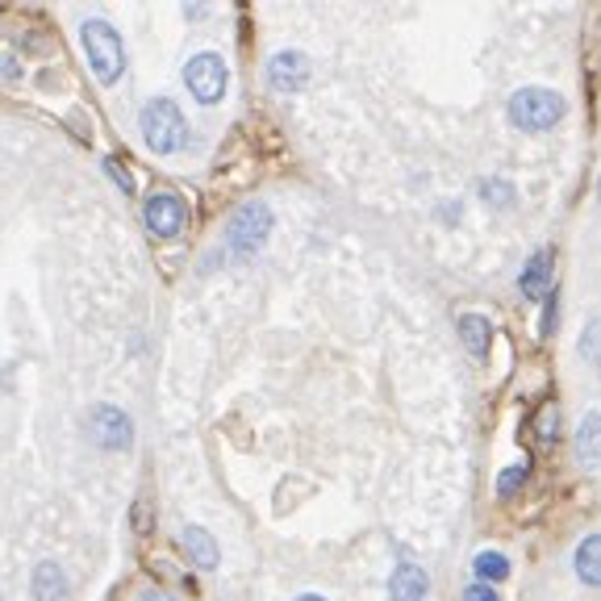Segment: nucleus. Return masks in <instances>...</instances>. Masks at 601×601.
Returning <instances> with one entry per match:
<instances>
[{
	"label": "nucleus",
	"mask_w": 601,
	"mask_h": 601,
	"mask_svg": "<svg viewBox=\"0 0 601 601\" xmlns=\"http://www.w3.org/2000/svg\"><path fill=\"white\" fill-rule=\"evenodd\" d=\"M138 125H143V138L155 155H176V151L188 143V122H185V113H180V104L171 101V97L146 101Z\"/></svg>",
	"instance_id": "f257e3e1"
},
{
	"label": "nucleus",
	"mask_w": 601,
	"mask_h": 601,
	"mask_svg": "<svg viewBox=\"0 0 601 601\" xmlns=\"http://www.w3.org/2000/svg\"><path fill=\"white\" fill-rule=\"evenodd\" d=\"M80 38L84 51H88V63H92V76L101 84H118V76L125 71V46L118 38V30L104 18H84Z\"/></svg>",
	"instance_id": "f03ea898"
},
{
	"label": "nucleus",
	"mask_w": 601,
	"mask_h": 601,
	"mask_svg": "<svg viewBox=\"0 0 601 601\" xmlns=\"http://www.w3.org/2000/svg\"><path fill=\"white\" fill-rule=\"evenodd\" d=\"M564 118V97L552 88H522L510 97V122L526 134H543Z\"/></svg>",
	"instance_id": "7ed1b4c3"
},
{
	"label": "nucleus",
	"mask_w": 601,
	"mask_h": 601,
	"mask_svg": "<svg viewBox=\"0 0 601 601\" xmlns=\"http://www.w3.org/2000/svg\"><path fill=\"white\" fill-rule=\"evenodd\" d=\"M271 209L264 205V201H247V205L234 209V218H230V255L234 259H247V255H255V251L268 243L271 234Z\"/></svg>",
	"instance_id": "20e7f679"
},
{
	"label": "nucleus",
	"mask_w": 601,
	"mask_h": 601,
	"mask_svg": "<svg viewBox=\"0 0 601 601\" xmlns=\"http://www.w3.org/2000/svg\"><path fill=\"white\" fill-rule=\"evenodd\" d=\"M185 84L192 92V101L201 104H218L226 97V84H230V71H226V59L218 51H201L192 55L185 67Z\"/></svg>",
	"instance_id": "39448f33"
},
{
	"label": "nucleus",
	"mask_w": 601,
	"mask_h": 601,
	"mask_svg": "<svg viewBox=\"0 0 601 601\" xmlns=\"http://www.w3.org/2000/svg\"><path fill=\"white\" fill-rule=\"evenodd\" d=\"M88 435L97 438L104 452H125L134 443V422L118 405H97L88 414Z\"/></svg>",
	"instance_id": "423d86ee"
},
{
	"label": "nucleus",
	"mask_w": 601,
	"mask_h": 601,
	"mask_svg": "<svg viewBox=\"0 0 601 601\" xmlns=\"http://www.w3.org/2000/svg\"><path fill=\"white\" fill-rule=\"evenodd\" d=\"M143 218H146V226H151V234H159V238H176L188 222V209L176 192H155V197L143 205Z\"/></svg>",
	"instance_id": "0eeeda50"
},
{
	"label": "nucleus",
	"mask_w": 601,
	"mask_h": 601,
	"mask_svg": "<svg viewBox=\"0 0 601 601\" xmlns=\"http://www.w3.org/2000/svg\"><path fill=\"white\" fill-rule=\"evenodd\" d=\"M310 80V59L301 51H280L268 59V84L276 92H301Z\"/></svg>",
	"instance_id": "6e6552de"
},
{
	"label": "nucleus",
	"mask_w": 601,
	"mask_h": 601,
	"mask_svg": "<svg viewBox=\"0 0 601 601\" xmlns=\"http://www.w3.org/2000/svg\"><path fill=\"white\" fill-rule=\"evenodd\" d=\"M426 593H431V577L410 560L397 564L393 581H389V598L393 601H426Z\"/></svg>",
	"instance_id": "1a4fd4ad"
},
{
	"label": "nucleus",
	"mask_w": 601,
	"mask_h": 601,
	"mask_svg": "<svg viewBox=\"0 0 601 601\" xmlns=\"http://www.w3.org/2000/svg\"><path fill=\"white\" fill-rule=\"evenodd\" d=\"M547 292H552V251L539 247L531 259H526V268H522V297L539 301Z\"/></svg>",
	"instance_id": "9d476101"
},
{
	"label": "nucleus",
	"mask_w": 601,
	"mask_h": 601,
	"mask_svg": "<svg viewBox=\"0 0 601 601\" xmlns=\"http://www.w3.org/2000/svg\"><path fill=\"white\" fill-rule=\"evenodd\" d=\"M30 589H34V601H63L67 598V572H63L59 564H38L34 568V581H30Z\"/></svg>",
	"instance_id": "9b49d317"
},
{
	"label": "nucleus",
	"mask_w": 601,
	"mask_h": 601,
	"mask_svg": "<svg viewBox=\"0 0 601 601\" xmlns=\"http://www.w3.org/2000/svg\"><path fill=\"white\" fill-rule=\"evenodd\" d=\"M185 552H188V560L197 564V568H201V572H213V568H218V560H222V556H218V543H213V535H209V531H201V526H188L185 531Z\"/></svg>",
	"instance_id": "f8f14e48"
},
{
	"label": "nucleus",
	"mask_w": 601,
	"mask_h": 601,
	"mask_svg": "<svg viewBox=\"0 0 601 601\" xmlns=\"http://www.w3.org/2000/svg\"><path fill=\"white\" fill-rule=\"evenodd\" d=\"M577 572L585 585H601V535H585L577 547Z\"/></svg>",
	"instance_id": "ddd939ff"
},
{
	"label": "nucleus",
	"mask_w": 601,
	"mask_h": 601,
	"mask_svg": "<svg viewBox=\"0 0 601 601\" xmlns=\"http://www.w3.org/2000/svg\"><path fill=\"white\" fill-rule=\"evenodd\" d=\"M459 334H464L468 352L485 355V352H489V338H493V326H489L480 313H464V318H459Z\"/></svg>",
	"instance_id": "4468645a"
},
{
	"label": "nucleus",
	"mask_w": 601,
	"mask_h": 601,
	"mask_svg": "<svg viewBox=\"0 0 601 601\" xmlns=\"http://www.w3.org/2000/svg\"><path fill=\"white\" fill-rule=\"evenodd\" d=\"M598 431H601V418L585 414L581 435H577V456H581L585 468H598Z\"/></svg>",
	"instance_id": "2eb2a0df"
},
{
	"label": "nucleus",
	"mask_w": 601,
	"mask_h": 601,
	"mask_svg": "<svg viewBox=\"0 0 601 601\" xmlns=\"http://www.w3.org/2000/svg\"><path fill=\"white\" fill-rule=\"evenodd\" d=\"M472 572L480 577V585H493V581H505L510 577V560L501 552H480L472 560Z\"/></svg>",
	"instance_id": "dca6fc26"
},
{
	"label": "nucleus",
	"mask_w": 601,
	"mask_h": 601,
	"mask_svg": "<svg viewBox=\"0 0 601 601\" xmlns=\"http://www.w3.org/2000/svg\"><path fill=\"white\" fill-rule=\"evenodd\" d=\"M480 197H485V201H489V205H514V185H510V180H485V185H480Z\"/></svg>",
	"instance_id": "f3484780"
},
{
	"label": "nucleus",
	"mask_w": 601,
	"mask_h": 601,
	"mask_svg": "<svg viewBox=\"0 0 601 601\" xmlns=\"http://www.w3.org/2000/svg\"><path fill=\"white\" fill-rule=\"evenodd\" d=\"M522 485H526V468L519 464V468H505V472L498 477V493L501 498H514Z\"/></svg>",
	"instance_id": "a211bd4d"
},
{
	"label": "nucleus",
	"mask_w": 601,
	"mask_h": 601,
	"mask_svg": "<svg viewBox=\"0 0 601 601\" xmlns=\"http://www.w3.org/2000/svg\"><path fill=\"white\" fill-rule=\"evenodd\" d=\"M104 171H109V176H113V180H118V185H122L125 192H134V180H130V176H125L122 159H104Z\"/></svg>",
	"instance_id": "6ab92c4d"
},
{
	"label": "nucleus",
	"mask_w": 601,
	"mask_h": 601,
	"mask_svg": "<svg viewBox=\"0 0 601 601\" xmlns=\"http://www.w3.org/2000/svg\"><path fill=\"white\" fill-rule=\"evenodd\" d=\"M556 305H560V297H556V292H547V305H543V334L556 331Z\"/></svg>",
	"instance_id": "aec40b11"
},
{
	"label": "nucleus",
	"mask_w": 601,
	"mask_h": 601,
	"mask_svg": "<svg viewBox=\"0 0 601 601\" xmlns=\"http://www.w3.org/2000/svg\"><path fill=\"white\" fill-rule=\"evenodd\" d=\"M464 601H498V593H493V585H468L464 589Z\"/></svg>",
	"instance_id": "412c9836"
},
{
	"label": "nucleus",
	"mask_w": 601,
	"mask_h": 601,
	"mask_svg": "<svg viewBox=\"0 0 601 601\" xmlns=\"http://www.w3.org/2000/svg\"><path fill=\"white\" fill-rule=\"evenodd\" d=\"M581 355H585V359H593V355H598V322H589V326H585Z\"/></svg>",
	"instance_id": "4be33fe9"
},
{
	"label": "nucleus",
	"mask_w": 601,
	"mask_h": 601,
	"mask_svg": "<svg viewBox=\"0 0 601 601\" xmlns=\"http://www.w3.org/2000/svg\"><path fill=\"white\" fill-rule=\"evenodd\" d=\"M552 426H556V410H547V414H543V435L552 438Z\"/></svg>",
	"instance_id": "5701e85b"
},
{
	"label": "nucleus",
	"mask_w": 601,
	"mask_h": 601,
	"mask_svg": "<svg viewBox=\"0 0 601 601\" xmlns=\"http://www.w3.org/2000/svg\"><path fill=\"white\" fill-rule=\"evenodd\" d=\"M143 601H171L167 593H143Z\"/></svg>",
	"instance_id": "b1692460"
},
{
	"label": "nucleus",
	"mask_w": 601,
	"mask_h": 601,
	"mask_svg": "<svg viewBox=\"0 0 601 601\" xmlns=\"http://www.w3.org/2000/svg\"><path fill=\"white\" fill-rule=\"evenodd\" d=\"M297 601H326V598H318V593H301Z\"/></svg>",
	"instance_id": "393cba45"
}]
</instances>
